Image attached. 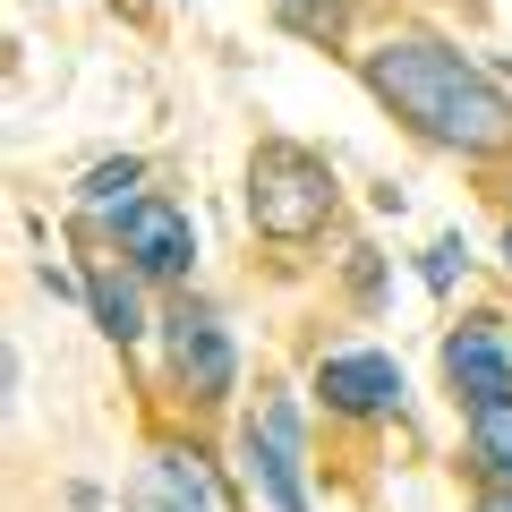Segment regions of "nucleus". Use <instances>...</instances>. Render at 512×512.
I'll return each instance as SVG.
<instances>
[{"label": "nucleus", "instance_id": "f257e3e1", "mask_svg": "<svg viewBox=\"0 0 512 512\" xmlns=\"http://www.w3.org/2000/svg\"><path fill=\"white\" fill-rule=\"evenodd\" d=\"M359 77H367V94H376L410 137H427V146L461 154V163L512 154V86L495 69H478L461 43L410 35L402 26V35H384V43L359 52Z\"/></svg>", "mask_w": 512, "mask_h": 512}, {"label": "nucleus", "instance_id": "f8f14e48", "mask_svg": "<svg viewBox=\"0 0 512 512\" xmlns=\"http://www.w3.org/2000/svg\"><path fill=\"white\" fill-rule=\"evenodd\" d=\"M265 9H274V26L282 35H299V43H342L350 35V9H359V0H265Z\"/></svg>", "mask_w": 512, "mask_h": 512}, {"label": "nucleus", "instance_id": "4468645a", "mask_svg": "<svg viewBox=\"0 0 512 512\" xmlns=\"http://www.w3.org/2000/svg\"><path fill=\"white\" fill-rule=\"evenodd\" d=\"M350 299H359V308H376V299H384V265H376V248H350Z\"/></svg>", "mask_w": 512, "mask_h": 512}, {"label": "nucleus", "instance_id": "2eb2a0df", "mask_svg": "<svg viewBox=\"0 0 512 512\" xmlns=\"http://www.w3.org/2000/svg\"><path fill=\"white\" fill-rule=\"evenodd\" d=\"M470 512H512V487H478V495H470Z\"/></svg>", "mask_w": 512, "mask_h": 512}, {"label": "nucleus", "instance_id": "39448f33", "mask_svg": "<svg viewBox=\"0 0 512 512\" xmlns=\"http://www.w3.org/2000/svg\"><path fill=\"white\" fill-rule=\"evenodd\" d=\"M111 256H120L137 282H154V291H180L188 265H197V222H188L180 197H137L111 222Z\"/></svg>", "mask_w": 512, "mask_h": 512}, {"label": "nucleus", "instance_id": "1a4fd4ad", "mask_svg": "<svg viewBox=\"0 0 512 512\" xmlns=\"http://www.w3.org/2000/svg\"><path fill=\"white\" fill-rule=\"evenodd\" d=\"M86 308L103 325V342H146V282L128 274L120 256H86Z\"/></svg>", "mask_w": 512, "mask_h": 512}, {"label": "nucleus", "instance_id": "9d476101", "mask_svg": "<svg viewBox=\"0 0 512 512\" xmlns=\"http://www.w3.org/2000/svg\"><path fill=\"white\" fill-rule=\"evenodd\" d=\"M137 197H146V163H137V154H103V163L77 180V214H86V231H103V239H111V222H120Z\"/></svg>", "mask_w": 512, "mask_h": 512}, {"label": "nucleus", "instance_id": "dca6fc26", "mask_svg": "<svg viewBox=\"0 0 512 512\" xmlns=\"http://www.w3.org/2000/svg\"><path fill=\"white\" fill-rule=\"evenodd\" d=\"M504 265H512V222H504Z\"/></svg>", "mask_w": 512, "mask_h": 512}, {"label": "nucleus", "instance_id": "f03ea898", "mask_svg": "<svg viewBox=\"0 0 512 512\" xmlns=\"http://www.w3.org/2000/svg\"><path fill=\"white\" fill-rule=\"evenodd\" d=\"M333 205H342V180H333L325 154L291 146V137H265V146L248 154V222H256V239L308 248L333 222Z\"/></svg>", "mask_w": 512, "mask_h": 512}, {"label": "nucleus", "instance_id": "6e6552de", "mask_svg": "<svg viewBox=\"0 0 512 512\" xmlns=\"http://www.w3.org/2000/svg\"><path fill=\"white\" fill-rule=\"evenodd\" d=\"M444 384H453L461 410L512 402V333H504V316H470V325L444 333Z\"/></svg>", "mask_w": 512, "mask_h": 512}, {"label": "nucleus", "instance_id": "7ed1b4c3", "mask_svg": "<svg viewBox=\"0 0 512 512\" xmlns=\"http://www.w3.org/2000/svg\"><path fill=\"white\" fill-rule=\"evenodd\" d=\"M163 367H171V393H180L188 410H222L231 402V384H239V342L231 325H222L205 299H171L163 316Z\"/></svg>", "mask_w": 512, "mask_h": 512}, {"label": "nucleus", "instance_id": "0eeeda50", "mask_svg": "<svg viewBox=\"0 0 512 512\" xmlns=\"http://www.w3.org/2000/svg\"><path fill=\"white\" fill-rule=\"evenodd\" d=\"M402 359L393 350H325L316 359V410L325 419H350V427H376L402 410Z\"/></svg>", "mask_w": 512, "mask_h": 512}, {"label": "nucleus", "instance_id": "9b49d317", "mask_svg": "<svg viewBox=\"0 0 512 512\" xmlns=\"http://www.w3.org/2000/svg\"><path fill=\"white\" fill-rule=\"evenodd\" d=\"M461 453H470L478 487H512V402L470 410V419H461Z\"/></svg>", "mask_w": 512, "mask_h": 512}, {"label": "nucleus", "instance_id": "423d86ee", "mask_svg": "<svg viewBox=\"0 0 512 512\" xmlns=\"http://www.w3.org/2000/svg\"><path fill=\"white\" fill-rule=\"evenodd\" d=\"M239 461L274 512H308V419H299V402H282V393L256 402V419L239 427Z\"/></svg>", "mask_w": 512, "mask_h": 512}, {"label": "nucleus", "instance_id": "ddd939ff", "mask_svg": "<svg viewBox=\"0 0 512 512\" xmlns=\"http://www.w3.org/2000/svg\"><path fill=\"white\" fill-rule=\"evenodd\" d=\"M461 274H470V248H461V231H444L436 248L419 256V282H427V291H453Z\"/></svg>", "mask_w": 512, "mask_h": 512}, {"label": "nucleus", "instance_id": "20e7f679", "mask_svg": "<svg viewBox=\"0 0 512 512\" xmlns=\"http://www.w3.org/2000/svg\"><path fill=\"white\" fill-rule=\"evenodd\" d=\"M128 512H239V495L197 436H154L137 461V487H128Z\"/></svg>", "mask_w": 512, "mask_h": 512}]
</instances>
